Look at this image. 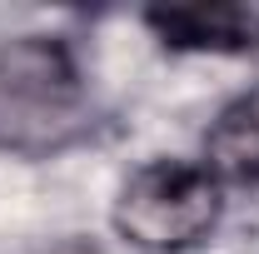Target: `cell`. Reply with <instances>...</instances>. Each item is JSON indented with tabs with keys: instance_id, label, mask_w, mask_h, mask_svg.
<instances>
[{
	"instance_id": "2",
	"label": "cell",
	"mask_w": 259,
	"mask_h": 254,
	"mask_svg": "<svg viewBox=\"0 0 259 254\" xmlns=\"http://www.w3.org/2000/svg\"><path fill=\"white\" fill-rule=\"evenodd\" d=\"M220 220V180L194 159H150L115 199V229L140 249H190Z\"/></svg>"
},
{
	"instance_id": "3",
	"label": "cell",
	"mask_w": 259,
	"mask_h": 254,
	"mask_svg": "<svg viewBox=\"0 0 259 254\" xmlns=\"http://www.w3.org/2000/svg\"><path fill=\"white\" fill-rule=\"evenodd\" d=\"M175 50H249L259 45V5H160L145 15Z\"/></svg>"
},
{
	"instance_id": "1",
	"label": "cell",
	"mask_w": 259,
	"mask_h": 254,
	"mask_svg": "<svg viewBox=\"0 0 259 254\" xmlns=\"http://www.w3.org/2000/svg\"><path fill=\"white\" fill-rule=\"evenodd\" d=\"M90 120V90L60 35L0 40V150L55 155Z\"/></svg>"
},
{
	"instance_id": "4",
	"label": "cell",
	"mask_w": 259,
	"mask_h": 254,
	"mask_svg": "<svg viewBox=\"0 0 259 254\" xmlns=\"http://www.w3.org/2000/svg\"><path fill=\"white\" fill-rule=\"evenodd\" d=\"M209 170L234 180H259V90L234 100L209 130Z\"/></svg>"
}]
</instances>
